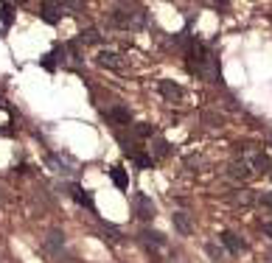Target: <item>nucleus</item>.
<instances>
[{"mask_svg":"<svg viewBox=\"0 0 272 263\" xmlns=\"http://www.w3.org/2000/svg\"><path fill=\"white\" fill-rule=\"evenodd\" d=\"M110 20L118 28H140L146 26V11L140 6H112Z\"/></svg>","mask_w":272,"mask_h":263,"instance_id":"1","label":"nucleus"},{"mask_svg":"<svg viewBox=\"0 0 272 263\" xmlns=\"http://www.w3.org/2000/svg\"><path fill=\"white\" fill-rule=\"evenodd\" d=\"M132 210L140 221H149V218H155V202L146 193H135L132 196Z\"/></svg>","mask_w":272,"mask_h":263,"instance_id":"2","label":"nucleus"},{"mask_svg":"<svg viewBox=\"0 0 272 263\" xmlns=\"http://www.w3.org/2000/svg\"><path fill=\"white\" fill-rule=\"evenodd\" d=\"M62 14H65L62 3H43L39 6V17H43V23H48V26H59Z\"/></svg>","mask_w":272,"mask_h":263,"instance_id":"3","label":"nucleus"},{"mask_svg":"<svg viewBox=\"0 0 272 263\" xmlns=\"http://www.w3.org/2000/svg\"><path fill=\"white\" fill-rule=\"evenodd\" d=\"M219 244H222V247H224V249H227V252H230V255H239V252H241V249H247V244H244V241H241V238H239V235H236V232H230V230H224V232H222V235H219Z\"/></svg>","mask_w":272,"mask_h":263,"instance_id":"4","label":"nucleus"},{"mask_svg":"<svg viewBox=\"0 0 272 263\" xmlns=\"http://www.w3.org/2000/svg\"><path fill=\"white\" fill-rule=\"evenodd\" d=\"M70 196H73V199L79 202L81 207H87V210H90L93 216H98V210H96V202H93L90 190H85L81 185H70Z\"/></svg>","mask_w":272,"mask_h":263,"instance_id":"5","label":"nucleus"},{"mask_svg":"<svg viewBox=\"0 0 272 263\" xmlns=\"http://www.w3.org/2000/svg\"><path fill=\"white\" fill-rule=\"evenodd\" d=\"M157 93H160L165 101H174V104L182 98V87H180V84H174V81H169V79L157 81Z\"/></svg>","mask_w":272,"mask_h":263,"instance_id":"6","label":"nucleus"},{"mask_svg":"<svg viewBox=\"0 0 272 263\" xmlns=\"http://www.w3.org/2000/svg\"><path fill=\"white\" fill-rule=\"evenodd\" d=\"M250 168L253 171H258V174H269L272 171V160H269V154H264V151H256V154H250Z\"/></svg>","mask_w":272,"mask_h":263,"instance_id":"7","label":"nucleus"},{"mask_svg":"<svg viewBox=\"0 0 272 263\" xmlns=\"http://www.w3.org/2000/svg\"><path fill=\"white\" fill-rule=\"evenodd\" d=\"M45 249L54 252V255H59L65 249V232L59 230V227H54V230L48 232V238H45Z\"/></svg>","mask_w":272,"mask_h":263,"instance_id":"8","label":"nucleus"},{"mask_svg":"<svg viewBox=\"0 0 272 263\" xmlns=\"http://www.w3.org/2000/svg\"><path fill=\"white\" fill-rule=\"evenodd\" d=\"M253 174H256V171L250 168V163H233L230 165V171H227V177L230 179H239V182H247V179H253Z\"/></svg>","mask_w":272,"mask_h":263,"instance_id":"9","label":"nucleus"},{"mask_svg":"<svg viewBox=\"0 0 272 263\" xmlns=\"http://www.w3.org/2000/svg\"><path fill=\"white\" fill-rule=\"evenodd\" d=\"M107 174H110V179H112V182H115L121 190H127V188H129V177H127V171H123L121 165H112Z\"/></svg>","mask_w":272,"mask_h":263,"instance_id":"10","label":"nucleus"},{"mask_svg":"<svg viewBox=\"0 0 272 263\" xmlns=\"http://www.w3.org/2000/svg\"><path fill=\"white\" fill-rule=\"evenodd\" d=\"M96 62L101 64V68H118V64H121V56H118L115 51H101L96 56Z\"/></svg>","mask_w":272,"mask_h":263,"instance_id":"11","label":"nucleus"},{"mask_svg":"<svg viewBox=\"0 0 272 263\" xmlns=\"http://www.w3.org/2000/svg\"><path fill=\"white\" fill-rule=\"evenodd\" d=\"M76 42H79V45H98V42H101V34H98L96 28H85Z\"/></svg>","mask_w":272,"mask_h":263,"instance_id":"12","label":"nucleus"},{"mask_svg":"<svg viewBox=\"0 0 272 263\" xmlns=\"http://www.w3.org/2000/svg\"><path fill=\"white\" fill-rule=\"evenodd\" d=\"M174 227H177V232H180V235H191V218L185 216V213H174Z\"/></svg>","mask_w":272,"mask_h":263,"instance_id":"13","label":"nucleus"},{"mask_svg":"<svg viewBox=\"0 0 272 263\" xmlns=\"http://www.w3.org/2000/svg\"><path fill=\"white\" fill-rule=\"evenodd\" d=\"M140 235H143V241H146V244H155V247H165V235H163V232H157V230H149V227H146V230L140 232Z\"/></svg>","mask_w":272,"mask_h":263,"instance_id":"14","label":"nucleus"},{"mask_svg":"<svg viewBox=\"0 0 272 263\" xmlns=\"http://www.w3.org/2000/svg\"><path fill=\"white\" fill-rule=\"evenodd\" d=\"M107 118L110 121H118V123H129L132 121V112H129L127 106H115L112 112H107Z\"/></svg>","mask_w":272,"mask_h":263,"instance_id":"15","label":"nucleus"},{"mask_svg":"<svg viewBox=\"0 0 272 263\" xmlns=\"http://www.w3.org/2000/svg\"><path fill=\"white\" fill-rule=\"evenodd\" d=\"M118 146H121V151H123V154H127V157H135V154H138V151H140V148H138V146H135V143H132V140H129V137H127V135H118Z\"/></svg>","mask_w":272,"mask_h":263,"instance_id":"16","label":"nucleus"},{"mask_svg":"<svg viewBox=\"0 0 272 263\" xmlns=\"http://www.w3.org/2000/svg\"><path fill=\"white\" fill-rule=\"evenodd\" d=\"M152 151H155V157H152V160H160V157H165V154L171 151L169 140H165V137H157V140H155V148H152Z\"/></svg>","mask_w":272,"mask_h":263,"instance_id":"17","label":"nucleus"},{"mask_svg":"<svg viewBox=\"0 0 272 263\" xmlns=\"http://www.w3.org/2000/svg\"><path fill=\"white\" fill-rule=\"evenodd\" d=\"M11 20H14V6H11V3H3V6H0V23L9 28Z\"/></svg>","mask_w":272,"mask_h":263,"instance_id":"18","label":"nucleus"},{"mask_svg":"<svg viewBox=\"0 0 272 263\" xmlns=\"http://www.w3.org/2000/svg\"><path fill=\"white\" fill-rule=\"evenodd\" d=\"M132 163H135V165H138V168H140V171H146V168H152V165H155V160H152V157H149V154L138 151V154H135V157H132Z\"/></svg>","mask_w":272,"mask_h":263,"instance_id":"19","label":"nucleus"},{"mask_svg":"<svg viewBox=\"0 0 272 263\" xmlns=\"http://www.w3.org/2000/svg\"><path fill=\"white\" fill-rule=\"evenodd\" d=\"M132 132H135L138 137H155V135H157L152 123H135V126H132Z\"/></svg>","mask_w":272,"mask_h":263,"instance_id":"20","label":"nucleus"},{"mask_svg":"<svg viewBox=\"0 0 272 263\" xmlns=\"http://www.w3.org/2000/svg\"><path fill=\"white\" fill-rule=\"evenodd\" d=\"M39 64H43L45 70H48V73H54L56 70V51H51V53H45L43 59H39Z\"/></svg>","mask_w":272,"mask_h":263,"instance_id":"21","label":"nucleus"},{"mask_svg":"<svg viewBox=\"0 0 272 263\" xmlns=\"http://www.w3.org/2000/svg\"><path fill=\"white\" fill-rule=\"evenodd\" d=\"M264 232H267V235H272V224H264Z\"/></svg>","mask_w":272,"mask_h":263,"instance_id":"22","label":"nucleus"},{"mask_svg":"<svg viewBox=\"0 0 272 263\" xmlns=\"http://www.w3.org/2000/svg\"><path fill=\"white\" fill-rule=\"evenodd\" d=\"M264 202H267V205L272 207V193H267V196H264Z\"/></svg>","mask_w":272,"mask_h":263,"instance_id":"23","label":"nucleus"},{"mask_svg":"<svg viewBox=\"0 0 272 263\" xmlns=\"http://www.w3.org/2000/svg\"><path fill=\"white\" fill-rule=\"evenodd\" d=\"M0 101H3V95H0ZM0 106H3V104H0Z\"/></svg>","mask_w":272,"mask_h":263,"instance_id":"24","label":"nucleus"},{"mask_svg":"<svg viewBox=\"0 0 272 263\" xmlns=\"http://www.w3.org/2000/svg\"><path fill=\"white\" fill-rule=\"evenodd\" d=\"M269 177H272V171H269Z\"/></svg>","mask_w":272,"mask_h":263,"instance_id":"25","label":"nucleus"}]
</instances>
